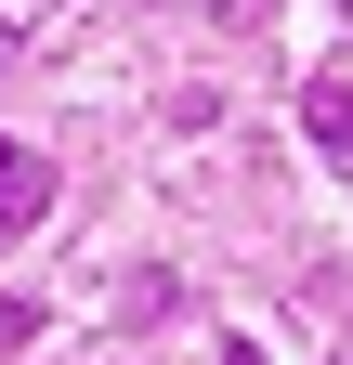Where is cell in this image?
I'll return each instance as SVG.
<instances>
[{"instance_id": "7a4b0ae2", "label": "cell", "mask_w": 353, "mask_h": 365, "mask_svg": "<svg viewBox=\"0 0 353 365\" xmlns=\"http://www.w3.org/2000/svg\"><path fill=\"white\" fill-rule=\"evenodd\" d=\"M301 130L327 157H353V78H301Z\"/></svg>"}, {"instance_id": "277c9868", "label": "cell", "mask_w": 353, "mask_h": 365, "mask_svg": "<svg viewBox=\"0 0 353 365\" xmlns=\"http://www.w3.org/2000/svg\"><path fill=\"white\" fill-rule=\"evenodd\" d=\"M262 14H275V0H209V26H236V39H249Z\"/></svg>"}, {"instance_id": "3957f363", "label": "cell", "mask_w": 353, "mask_h": 365, "mask_svg": "<svg viewBox=\"0 0 353 365\" xmlns=\"http://www.w3.org/2000/svg\"><path fill=\"white\" fill-rule=\"evenodd\" d=\"M26 327H39V300H26V287H0V352H26Z\"/></svg>"}, {"instance_id": "6da1fadb", "label": "cell", "mask_w": 353, "mask_h": 365, "mask_svg": "<svg viewBox=\"0 0 353 365\" xmlns=\"http://www.w3.org/2000/svg\"><path fill=\"white\" fill-rule=\"evenodd\" d=\"M39 222H53V157L0 144V235H39Z\"/></svg>"}, {"instance_id": "5b68a950", "label": "cell", "mask_w": 353, "mask_h": 365, "mask_svg": "<svg viewBox=\"0 0 353 365\" xmlns=\"http://www.w3.org/2000/svg\"><path fill=\"white\" fill-rule=\"evenodd\" d=\"M0 66H14V26H0Z\"/></svg>"}, {"instance_id": "8992f818", "label": "cell", "mask_w": 353, "mask_h": 365, "mask_svg": "<svg viewBox=\"0 0 353 365\" xmlns=\"http://www.w3.org/2000/svg\"><path fill=\"white\" fill-rule=\"evenodd\" d=\"M340 14H353V0H340Z\"/></svg>"}]
</instances>
